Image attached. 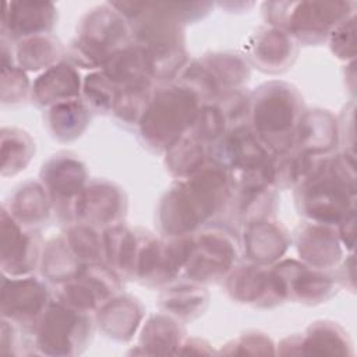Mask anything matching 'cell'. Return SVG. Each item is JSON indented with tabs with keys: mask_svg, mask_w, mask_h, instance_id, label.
Wrapping results in <instances>:
<instances>
[{
	"mask_svg": "<svg viewBox=\"0 0 357 357\" xmlns=\"http://www.w3.org/2000/svg\"><path fill=\"white\" fill-rule=\"evenodd\" d=\"M231 184L227 172L209 162L188 178L177 180L162 197L158 223L166 237L190 236L229 211Z\"/></svg>",
	"mask_w": 357,
	"mask_h": 357,
	"instance_id": "1",
	"label": "cell"
},
{
	"mask_svg": "<svg viewBox=\"0 0 357 357\" xmlns=\"http://www.w3.org/2000/svg\"><path fill=\"white\" fill-rule=\"evenodd\" d=\"M132 28L134 43L145 54L153 81L176 78L187 64L183 24L167 3H110Z\"/></svg>",
	"mask_w": 357,
	"mask_h": 357,
	"instance_id": "2",
	"label": "cell"
},
{
	"mask_svg": "<svg viewBox=\"0 0 357 357\" xmlns=\"http://www.w3.org/2000/svg\"><path fill=\"white\" fill-rule=\"evenodd\" d=\"M296 204L308 220L335 227L356 211L354 152L319 156L312 173L297 185Z\"/></svg>",
	"mask_w": 357,
	"mask_h": 357,
	"instance_id": "3",
	"label": "cell"
},
{
	"mask_svg": "<svg viewBox=\"0 0 357 357\" xmlns=\"http://www.w3.org/2000/svg\"><path fill=\"white\" fill-rule=\"evenodd\" d=\"M303 112L298 91L282 81L266 82L250 95L251 128L272 153L294 148Z\"/></svg>",
	"mask_w": 357,
	"mask_h": 357,
	"instance_id": "4",
	"label": "cell"
},
{
	"mask_svg": "<svg viewBox=\"0 0 357 357\" xmlns=\"http://www.w3.org/2000/svg\"><path fill=\"white\" fill-rule=\"evenodd\" d=\"M202 105L194 92L178 84L156 88L138 123L144 144L166 151L192 128Z\"/></svg>",
	"mask_w": 357,
	"mask_h": 357,
	"instance_id": "5",
	"label": "cell"
},
{
	"mask_svg": "<svg viewBox=\"0 0 357 357\" xmlns=\"http://www.w3.org/2000/svg\"><path fill=\"white\" fill-rule=\"evenodd\" d=\"M131 24L110 4L92 8L70 43V63L82 68H99L117 50L131 45Z\"/></svg>",
	"mask_w": 357,
	"mask_h": 357,
	"instance_id": "6",
	"label": "cell"
},
{
	"mask_svg": "<svg viewBox=\"0 0 357 357\" xmlns=\"http://www.w3.org/2000/svg\"><path fill=\"white\" fill-rule=\"evenodd\" d=\"M351 1H273L264 3L266 22L287 32L294 40L318 45L354 14Z\"/></svg>",
	"mask_w": 357,
	"mask_h": 357,
	"instance_id": "7",
	"label": "cell"
},
{
	"mask_svg": "<svg viewBox=\"0 0 357 357\" xmlns=\"http://www.w3.org/2000/svg\"><path fill=\"white\" fill-rule=\"evenodd\" d=\"M35 347L49 356L79 354L92 333V322L86 312L53 300L32 326Z\"/></svg>",
	"mask_w": 357,
	"mask_h": 357,
	"instance_id": "8",
	"label": "cell"
},
{
	"mask_svg": "<svg viewBox=\"0 0 357 357\" xmlns=\"http://www.w3.org/2000/svg\"><path fill=\"white\" fill-rule=\"evenodd\" d=\"M191 248L183 275L195 283L225 279L234 268L238 244L231 230L209 223L191 236Z\"/></svg>",
	"mask_w": 357,
	"mask_h": 357,
	"instance_id": "9",
	"label": "cell"
},
{
	"mask_svg": "<svg viewBox=\"0 0 357 357\" xmlns=\"http://www.w3.org/2000/svg\"><path fill=\"white\" fill-rule=\"evenodd\" d=\"M54 298L82 312L98 311L121 289L120 275L103 262L82 265L78 275L56 284Z\"/></svg>",
	"mask_w": 357,
	"mask_h": 357,
	"instance_id": "10",
	"label": "cell"
},
{
	"mask_svg": "<svg viewBox=\"0 0 357 357\" xmlns=\"http://www.w3.org/2000/svg\"><path fill=\"white\" fill-rule=\"evenodd\" d=\"M86 177L85 165L67 152L57 153L43 163L40 183L60 219L74 223V202L86 185Z\"/></svg>",
	"mask_w": 357,
	"mask_h": 357,
	"instance_id": "11",
	"label": "cell"
},
{
	"mask_svg": "<svg viewBox=\"0 0 357 357\" xmlns=\"http://www.w3.org/2000/svg\"><path fill=\"white\" fill-rule=\"evenodd\" d=\"M272 152L254 132L251 126L231 127L220 139L209 145L211 162L227 173H248L262 169Z\"/></svg>",
	"mask_w": 357,
	"mask_h": 357,
	"instance_id": "12",
	"label": "cell"
},
{
	"mask_svg": "<svg viewBox=\"0 0 357 357\" xmlns=\"http://www.w3.org/2000/svg\"><path fill=\"white\" fill-rule=\"evenodd\" d=\"M126 211L127 198L119 185L103 178L92 180L74 202V223L110 227L124 219Z\"/></svg>",
	"mask_w": 357,
	"mask_h": 357,
	"instance_id": "13",
	"label": "cell"
},
{
	"mask_svg": "<svg viewBox=\"0 0 357 357\" xmlns=\"http://www.w3.org/2000/svg\"><path fill=\"white\" fill-rule=\"evenodd\" d=\"M272 272L283 291L284 298L303 304H319L335 294V279L324 271L307 266L296 259L276 262Z\"/></svg>",
	"mask_w": 357,
	"mask_h": 357,
	"instance_id": "14",
	"label": "cell"
},
{
	"mask_svg": "<svg viewBox=\"0 0 357 357\" xmlns=\"http://www.w3.org/2000/svg\"><path fill=\"white\" fill-rule=\"evenodd\" d=\"M225 279L226 290L234 301L271 308L286 300L272 269L266 265L243 264L234 266Z\"/></svg>",
	"mask_w": 357,
	"mask_h": 357,
	"instance_id": "15",
	"label": "cell"
},
{
	"mask_svg": "<svg viewBox=\"0 0 357 357\" xmlns=\"http://www.w3.org/2000/svg\"><path fill=\"white\" fill-rule=\"evenodd\" d=\"M40 237L18 223L6 208L1 211V269L11 276L31 273L40 261Z\"/></svg>",
	"mask_w": 357,
	"mask_h": 357,
	"instance_id": "16",
	"label": "cell"
},
{
	"mask_svg": "<svg viewBox=\"0 0 357 357\" xmlns=\"http://www.w3.org/2000/svg\"><path fill=\"white\" fill-rule=\"evenodd\" d=\"M1 290L3 318L25 328H32L52 301L47 287L36 278H3Z\"/></svg>",
	"mask_w": 357,
	"mask_h": 357,
	"instance_id": "17",
	"label": "cell"
},
{
	"mask_svg": "<svg viewBox=\"0 0 357 357\" xmlns=\"http://www.w3.org/2000/svg\"><path fill=\"white\" fill-rule=\"evenodd\" d=\"M294 241L301 261L310 268L331 269L342 259V243L335 226L305 222L297 227Z\"/></svg>",
	"mask_w": 357,
	"mask_h": 357,
	"instance_id": "18",
	"label": "cell"
},
{
	"mask_svg": "<svg viewBox=\"0 0 357 357\" xmlns=\"http://www.w3.org/2000/svg\"><path fill=\"white\" fill-rule=\"evenodd\" d=\"M56 18V7L52 3H6L1 17V32L18 40L28 36L50 33Z\"/></svg>",
	"mask_w": 357,
	"mask_h": 357,
	"instance_id": "19",
	"label": "cell"
},
{
	"mask_svg": "<svg viewBox=\"0 0 357 357\" xmlns=\"http://www.w3.org/2000/svg\"><path fill=\"white\" fill-rule=\"evenodd\" d=\"M287 230L271 219L258 220L244 226L243 248L250 262L269 265L280 259L290 245Z\"/></svg>",
	"mask_w": 357,
	"mask_h": 357,
	"instance_id": "20",
	"label": "cell"
},
{
	"mask_svg": "<svg viewBox=\"0 0 357 357\" xmlns=\"http://www.w3.org/2000/svg\"><path fill=\"white\" fill-rule=\"evenodd\" d=\"M252 63L265 73H279L291 66L297 54L296 40L283 29H259L248 43Z\"/></svg>",
	"mask_w": 357,
	"mask_h": 357,
	"instance_id": "21",
	"label": "cell"
},
{
	"mask_svg": "<svg viewBox=\"0 0 357 357\" xmlns=\"http://www.w3.org/2000/svg\"><path fill=\"white\" fill-rule=\"evenodd\" d=\"M31 91L33 102L43 107L81 99L82 95L79 74L68 61H60L45 70L35 79Z\"/></svg>",
	"mask_w": 357,
	"mask_h": 357,
	"instance_id": "22",
	"label": "cell"
},
{
	"mask_svg": "<svg viewBox=\"0 0 357 357\" xmlns=\"http://www.w3.org/2000/svg\"><path fill=\"white\" fill-rule=\"evenodd\" d=\"M339 124L322 109L304 110L298 121L294 148L308 155H329L339 141Z\"/></svg>",
	"mask_w": 357,
	"mask_h": 357,
	"instance_id": "23",
	"label": "cell"
},
{
	"mask_svg": "<svg viewBox=\"0 0 357 357\" xmlns=\"http://www.w3.org/2000/svg\"><path fill=\"white\" fill-rule=\"evenodd\" d=\"M144 314L142 304L132 296H114L99 307L96 322L106 336L127 342L138 329Z\"/></svg>",
	"mask_w": 357,
	"mask_h": 357,
	"instance_id": "24",
	"label": "cell"
},
{
	"mask_svg": "<svg viewBox=\"0 0 357 357\" xmlns=\"http://www.w3.org/2000/svg\"><path fill=\"white\" fill-rule=\"evenodd\" d=\"M139 248V231L121 223L106 227L103 231L105 264L127 279L134 278Z\"/></svg>",
	"mask_w": 357,
	"mask_h": 357,
	"instance_id": "25",
	"label": "cell"
},
{
	"mask_svg": "<svg viewBox=\"0 0 357 357\" xmlns=\"http://www.w3.org/2000/svg\"><path fill=\"white\" fill-rule=\"evenodd\" d=\"M52 199L40 181H26L10 199L8 213L22 226L33 229L47 220Z\"/></svg>",
	"mask_w": 357,
	"mask_h": 357,
	"instance_id": "26",
	"label": "cell"
},
{
	"mask_svg": "<svg viewBox=\"0 0 357 357\" xmlns=\"http://www.w3.org/2000/svg\"><path fill=\"white\" fill-rule=\"evenodd\" d=\"M275 190L271 185L259 187H231V199L229 211L233 219L243 226L269 219L276 206Z\"/></svg>",
	"mask_w": 357,
	"mask_h": 357,
	"instance_id": "27",
	"label": "cell"
},
{
	"mask_svg": "<svg viewBox=\"0 0 357 357\" xmlns=\"http://www.w3.org/2000/svg\"><path fill=\"white\" fill-rule=\"evenodd\" d=\"M165 152L166 169L172 176L177 177V180L191 177L211 162L209 146L190 131L178 138Z\"/></svg>",
	"mask_w": 357,
	"mask_h": 357,
	"instance_id": "28",
	"label": "cell"
},
{
	"mask_svg": "<svg viewBox=\"0 0 357 357\" xmlns=\"http://www.w3.org/2000/svg\"><path fill=\"white\" fill-rule=\"evenodd\" d=\"M208 291L201 283H178L162 291L159 304L162 310L181 321L197 318L208 305Z\"/></svg>",
	"mask_w": 357,
	"mask_h": 357,
	"instance_id": "29",
	"label": "cell"
},
{
	"mask_svg": "<svg viewBox=\"0 0 357 357\" xmlns=\"http://www.w3.org/2000/svg\"><path fill=\"white\" fill-rule=\"evenodd\" d=\"M89 107L82 99L61 102L47 109L46 124L53 138L68 142L78 138L89 123Z\"/></svg>",
	"mask_w": 357,
	"mask_h": 357,
	"instance_id": "30",
	"label": "cell"
},
{
	"mask_svg": "<svg viewBox=\"0 0 357 357\" xmlns=\"http://www.w3.org/2000/svg\"><path fill=\"white\" fill-rule=\"evenodd\" d=\"M184 331L174 317L169 314H156L148 318L141 336L139 346L148 354L177 353L183 343Z\"/></svg>",
	"mask_w": 357,
	"mask_h": 357,
	"instance_id": "31",
	"label": "cell"
},
{
	"mask_svg": "<svg viewBox=\"0 0 357 357\" xmlns=\"http://www.w3.org/2000/svg\"><path fill=\"white\" fill-rule=\"evenodd\" d=\"M301 354H351V342L344 329L336 322L317 321L311 324L305 336H300Z\"/></svg>",
	"mask_w": 357,
	"mask_h": 357,
	"instance_id": "32",
	"label": "cell"
},
{
	"mask_svg": "<svg viewBox=\"0 0 357 357\" xmlns=\"http://www.w3.org/2000/svg\"><path fill=\"white\" fill-rule=\"evenodd\" d=\"M209 71L220 98L229 92L240 91L248 81L250 68L247 61L233 53H212L201 59ZM219 98V99H220Z\"/></svg>",
	"mask_w": 357,
	"mask_h": 357,
	"instance_id": "33",
	"label": "cell"
},
{
	"mask_svg": "<svg viewBox=\"0 0 357 357\" xmlns=\"http://www.w3.org/2000/svg\"><path fill=\"white\" fill-rule=\"evenodd\" d=\"M63 47L60 42L50 33L28 36L18 40L15 47L17 66L28 71H39L49 68L60 60Z\"/></svg>",
	"mask_w": 357,
	"mask_h": 357,
	"instance_id": "34",
	"label": "cell"
},
{
	"mask_svg": "<svg viewBox=\"0 0 357 357\" xmlns=\"http://www.w3.org/2000/svg\"><path fill=\"white\" fill-rule=\"evenodd\" d=\"M39 268L46 280L60 284L75 278L82 268V264L75 258L61 236L49 240L43 245Z\"/></svg>",
	"mask_w": 357,
	"mask_h": 357,
	"instance_id": "35",
	"label": "cell"
},
{
	"mask_svg": "<svg viewBox=\"0 0 357 357\" xmlns=\"http://www.w3.org/2000/svg\"><path fill=\"white\" fill-rule=\"evenodd\" d=\"M102 71L117 88L152 78L145 54L134 42L113 53L105 63Z\"/></svg>",
	"mask_w": 357,
	"mask_h": 357,
	"instance_id": "36",
	"label": "cell"
},
{
	"mask_svg": "<svg viewBox=\"0 0 357 357\" xmlns=\"http://www.w3.org/2000/svg\"><path fill=\"white\" fill-rule=\"evenodd\" d=\"M155 89V81L152 78L119 86L112 113L124 124L138 126Z\"/></svg>",
	"mask_w": 357,
	"mask_h": 357,
	"instance_id": "37",
	"label": "cell"
},
{
	"mask_svg": "<svg viewBox=\"0 0 357 357\" xmlns=\"http://www.w3.org/2000/svg\"><path fill=\"white\" fill-rule=\"evenodd\" d=\"M63 237L71 252L82 265L105 262L103 234H100L95 226L75 222L67 229Z\"/></svg>",
	"mask_w": 357,
	"mask_h": 357,
	"instance_id": "38",
	"label": "cell"
},
{
	"mask_svg": "<svg viewBox=\"0 0 357 357\" xmlns=\"http://www.w3.org/2000/svg\"><path fill=\"white\" fill-rule=\"evenodd\" d=\"M35 152L32 138L18 128H3L1 131V174L13 176L25 169Z\"/></svg>",
	"mask_w": 357,
	"mask_h": 357,
	"instance_id": "39",
	"label": "cell"
},
{
	"mask_svg": "<svg viewBox=\"0 0 357 357\" xmlns=\"http://www.w3.org/2000/svg\"><path fill=\"white\" fill-rule=\"evenodd\" d=\"M117 85H114L103 71L88 74L82 82V100L89 110L107 113L113 110Z\"/></svg>",
	"mask_w": 357,
	"mask_h": 357,
	"instance_id": "40",
	"label": "cell"
},
{
	"mask_svg": "<svg viewBox=\"0 0 357 357\" xmlns=\"http://www.w3.org/2000/svg\"><path fill=\"white\" fill-rule=\"evenodd\" d=\"M230 130L229 123L216 102L204 103L199 109L197 120L190 130L205 145H212Z\"/></svg>",
	"mask_w": 357,
	"mask_h": 357,
	"instance_id": "41",
	"label": "cell"
},
{
	"mask_svg": "<svg viewBox=\"0 0 357 357\" xmlns=\"http://www.w3.org/2000/svg\"><path fill=\"white\" fill-rule=\"evenodd\" d=\"M29 79L24 70L14 66L13 61L8 64L7 57L3 56V79H1V99L3 103H17L24 99L28 93Z\"/></svg>",
	"mask_w": 357,
	"mask_h": 357,
	"instance_id": "42",
	"label": "cell"
},
{
	"mask_svg": "<svg viewBox=\"0 0 357 357\" xmlns=\"http://www.w3.org/2000/svg\"><path fill=\"white\" fill-rule=\"evenodd\" d=\"M356 17L350 15L347 20L340 22L328 36L332 53L340 60H354L356 57Z\"/></svg>",
	"mask_w": 357,
	"mask_h": 357,
	"instance_id": "43",
	"label": "cell"
},
{
	"mask_svg": "<svg viewBox=\"0 0 357 357\" xmlns=\"http://www.w3.org/2000/svg\"><path fill=\"white\" fill-rule=\"evenodd\" d=\"M226 346L231 347L225 351L226 354H272L275 351L272 340L259 332L244 333Z\"/></svg>",
	"mask_w": 357,
	"mask_h": 357,
	"instance_id": "44",
	"label": "cell"
},
{
	"mask_svg": "<svg viewBox=\"0 0 357 357\" xmlns=\"http://www.w3.org/2000/svg\"><path fill=\"white\" fill-rule=\"evenodd\" d=\"M336 231L340 238V243L347 250H353L356 241V211L349 213L336 225Z\"/></svg>",
	"mask_w": 357,
	"mask_h": 357,
	"instance_id": "45",
	"label": "cell"
},
{
	"mask_svg": "<svg viewBox=\"0 0 357 357\" xmlns=\"http://www.w3.org/2000/svg\"><path fill=\"white\" fill-rule=\"evenodd\" d=\"M180 354H211L212 349L205 340L201 339H187L183 342L177 350Z\"/></svg>",
	"mask_w": 357,
	"mask_h": 357,
	"instance_id": "46",
	"label": "cell"
}]
</instances>
